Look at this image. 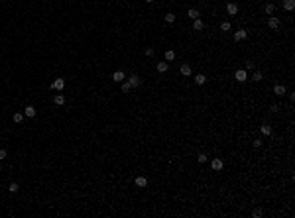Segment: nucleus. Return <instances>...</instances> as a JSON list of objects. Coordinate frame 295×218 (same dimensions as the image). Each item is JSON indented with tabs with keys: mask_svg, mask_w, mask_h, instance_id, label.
<instances>
[{
	"mask_svg": "<svg viewBox=\"0 0 295 218\" xmlns=\"http://www.w3.org/2000/svg\"><path fill=\"white\" fill-rule=\"evenodd\" d=\"M6 155H8V151H6V149H0V161L6 159Z\"/></svg>",
	"mask_w": 295,
	"mask_h": 218,
	"instance_id": "obj_31",
	"label": "nucleus"
},
{
	"mask_svg": "<svg viewBox=\"0 0 295 218\" xmlns=\"http://www.w3.org/2000/svg\"><path fill=\"white\" fill-rule=\"evenodd\" d=\"M273 92H276L277 96H283V95H287V89L283 85H276L273 86Z\"/></svg>",
	"mask_w": 295,
	"mask_h": 218,
	"instance_id": "obj_9",
	"label": "nucleus"
},
{
	"mask_svg": "<svg viewBox=\"0 0 295 218\" xmlns=\"http://www.w3.org/2000/svg\"><path fill=\"white\" fill-rule=\"evenodd\" d=\"M252 216H254V218H262V216H264V210H262V208H254V210H252Z\"/></svg>",
	"mask_w": 295,
	"mask_h": 218,
	"instance_id": "obj_23",
	"label": "nucleus"
},
{
	"mask_svg": "<svg viewBox=\"0 0 295 218\" xmlns=\"http://www.w3.org/2000/svg\"><path fill=\"white\" fill-rule=\"evenodd\" d=\"M203 28H205V22H203L201 18L193 20V30H197V32H199V30H203Z\"/></svg>",
	"mask_w": 295,
	"mask_h": 218,
	"instance_id": "obj_12",
	"label": "nucleus"
},
{
	"mask_svg": "<svg viewBox=\"0 0 295 218\" xmlns=\"http://www.w3.org/2000/svg\"><path fill=\"white\" fill-rule=\"evenodd\" d=\"M248 38V32L246 30H238V32L234 33V41H242V39Z\"/></svg>",
	"mask_w": 295,
	"mask_h": 218,
	"instance_id": "obj_7",
	"label": "nucleus"
},
{
	"mask_svg": "<svg viewBox=\"0 0 295 218\" xmlns=\"http://www.w3.org/2000/svg\"><path fill=\"white\" fill-rule=\"evenodd\" d=\"M128 83H130L132 89H138V86L142 85V79L138 75H130V77H128Z\"/></svg>",
	"mask_w": 295,
	"mask_h": 218,
	"instance_id": "obj_3",
	"label": "nucleus"
},
{
	"mask_svg": "<svg viewBox=\"0 0 295 218\" xmlns=\"http://www.w3.org/2000/svg\"><path fill=\"white\" fill-rule=\"evenodd\" d=\"M220 30H222V32H230V22H222V24H220Z\"/></svg>",
	"mask_w": 295,
	"mask_h": 218,
	"instance_id": "obj_27",
	"label": "nucleus"
},
{
	"mask_svg": "<svg viewBox=\"0 0 295 218\" xmlns=\"http://www.w3.org/2000/svg\"><path fill=\"white\" fill-rule=\"evenodd\" d=\"M24 116H28V118H33V116H36V108H33L32 104H28L26 108H24Z\"/></svg>",
	"mask_w": 295,
	"mask_h": 218,
	"instance_id": "obj_8",
	"label": "nucleus"
},
{
	"mask_svg": "<svg viewBox=\"0 0 295 218\" xmlns=\"http://www.w3.org/2000/svg\"><path fill=\"white\" fill-rule=\"evenodd\" d=\"M179 71H181V75H185V77H189L193 73V69H191V65H187V63H183L181 65V69H179Z\"/></svg>",
	"mask_w": 295,
	"mask_h": 218,
	"instance_id": "obj_10",
	"label": "nucleus"
},
{
	"mask_svg": "<svg viewBox=\"0 0 295 218\" xmlns=\"http://www.w3.org/2000/svg\"><path fill=\"white\" fill-rule=\"evenodd\" d=\"M154 53H155V49H154V47H148V49H146V55H148V57H152Z\"/></svg>",
	"mask_w": 295,
	"mask_h": 218,
	"instance_id": "obj_30",
	"label": "nucleus"
},
{
	"mask_svg": "<svg viewBox=\"0 0 295 218\" xmlns=\"http://www.w3.org/2000/svg\"><path fill=\"white\" fill-rule=\"evenodd\" d=\"M273 10H276V6H273V4H266L264 12H266V14H273Z\"/></svg>",
	"mask_w": 295,
	"mask_h": 218,
	"instance_id": "obj_25",
	"label": "nucleus"
},
{
	"mask_svg": "<svg viewBox=\"0 0 295 218\" xmlns=\"http://www.w3.org/2000/svg\"><path fill=\"white\" fill-rule=\"evenodd\" d=\"M189 18H191V20H197V18H199V10L191 8V10H189Z\"/></svg>",
	"mask_w": 295,
	"mask_h": 218,
	"instance_id": "obj_24",
	"label": "nucleus"
},
{
	"mask_svg": "<svg viewBox=\"0 0 295 218\" xmlns=\"http://www.w3.org/2000/svg\"><path fill=\"white\" fill-rule=\"evenodd\" d=\"M12 120H14L16 124H20V122H22V120H24V114H22V112H16L14 116H12Z\"/></svg>",
	"mask_w": 295,
	"mask_h": 218,
	"instance_id": "obj_22",
	"label": "nucleus"
},
{
	"mask_svg": "<svg viewBox=\"0 0 295 218\" xmlns=\"http://www.w3.org/2000/svg\"><path fill=\"white\" fill-rule=\"evenodd\" d=\"M8 191H10V193H18V191H20V185H18V183H10V185H8Z\"/></svg>",
	"mask_w": 295,
	"mask_h": 218,
	"instance_id": "obj_21",
	"label": "nucleus"
},
{
	"mask_svg": "<svg viewBox=\"0 0 295 218\" xmlns=\"http://www.w3.org/2000/svg\"><path fill=\"white\" fill-rule=\"evenodd\" d=\"M211 167H213V171H222L224 169V161H222L220 157H215L211 161Z\"/></svg>",
	"mask_w": 295,
	"mask_h": 218,
	"instance_id": "obj_1",
	"label": "nucleus"
},
{
	"mask_svg": "<svg viewBox=\"0 0 295 218\" xmlns=\"http://www.w3.org/2000/svg\"><path fill=\"white\" fill-rule=\"evenodd\" d=\"M120 89H122V92H130L132 86H130V83H128V81H122L120 83Z\"/></svg>",
	"mask_w": 295,
	"mask_h": 218,
	"instance_id": "obj_18",
	"label": "nucleus"
},
{
	"mask_svg": "<svg viewBox=\"0 0 295 218\" xmlns=\"http://www.w3.org/2000/svg\"><path fill=\"white\" fill-rule=\"evenodd\" d=\"M234 77H236L238 83H244V81H248V71H246V69H238V71L234 73Z\"/></svg>",
	"mask_w": 295,
	"mask_h": 218,
	"instance_id": "obj_2",
	"label": "nucleus"
},
{
	"mask_svg": "<svg viewBox=\"0 0 295 218\" xmlns=\"http://www.w3.org/2000/svg\"><path fill=\"white\" fill-rule=\"evenodd\" d=\"M175 59V51L173 49H167V51H165V61H173Z\"/></svg>",
	"mask_w": 295,
	"mask_h": 218,
	"instance_id": "obj_19",
	"label": "nucleus"
},
{
	"mask_svg": "<svg viewBox=\"0 0 295 218\" xmlns=\"http://www.w3.org/2000/svg\"><path fill=\"white\" fill-rule=\"evenodd\" d=\"M226 12H228L230 16H236V14H238V4H234V2H228V4H226Z\"/></svg>",
	"mask_w": 295,
	"mask_h": 218,
	"instance_id": "obj_5",
	"label": "nucleus"
},
{
	"mask_svg": "<svg viewBox=\"0 0 295 218\" xmlns=\"http://www.w3.org/2000/svg\"><path fill=\"white\" fill-rule=\"evenodd\" d=\"M207 159H209V157H207L205 153H199V155H197V161H199V163H205Z\"/></svg>",
	"mask_w": 295,
	"mask_h": 218,
	"instance_id": "obj_28",
	"label": "nucleus"
},
{
	"mask_svg": "<svg viewBox=\"0 0 295 218\" xmlns=\"http://www.w3.org/2000/svg\"><path fill=\"white\" fill-rule=\"evenodd\" d=\"M283 8H285L287 12H291V10L295 8V0H283Z\"/></svg>",
	"mask_w": 295,
	"mask_h": 218,
	"instance_id": "obj_16",
	"label": "nucleus"
},
{
	"mask_svg": "<svg viewBox=\"0 0 295 218\" xmlns=\"http://www.w3.org/2000/svg\"><path fill=\"white\" fill-rule=\"evenodd\" d=\"M136 185L140 187V189H146V187H148V179H146V177H136Z\"/></svg>",
	"mask_w": 295,
	"mask_h": 218,
	"instance_id": "obj_13",
	"label": "nucleus"
},
{
	"mask_svg": "<svg viewBox=\"0 0 295 218\" xmlns=\"http://www.w3.org/2000/svg\"><path fill=\"white\" fill-rule=\"evenodd\" d=\"M53 102H55L57 106H63V104H65V96H63V95H55V96H53Z\"/></svg>",
	"mask_w": 295,
	"mask_h": 218,
	"instance_id": "obj_15",
	"label": "nucleus"
},
{
	"mask_svg": "<svg viewBox=\"0 0 295 218\" xmlns=\"http://www.w3.org/2000/svg\"><path fill=\"white\" fill-rule=\"evenodd\" d=\"M207 83V77L205 75H197L195 77V85H205Z\"/></svg>",
	"mask_w": 295,
	"mask_h": 218,
	"instance_id": "obj_20",
	"label": "nucleus"
},
{
	"mask_svg": "<svg viewBox=\"0 0 295 218\" xmlns=\"http://www.w3.org/2000/svg\"><path fill=\"white\" fill-rule=\"evenodd\" d=\"M260 132H262L264 136H270V134H272V126H270V124H262V126H260Z\"/></svg>",
	"mask_w": 295,
	"mask_h": 218,
	"instance_id": "obj_14",
	"label": "nucleus"
},
{
	"mask_svg": "<svg viewBox=\"0 0 295 218\" xmlns=\"http://www.w3.org/2000/svg\"><path fill=\"white\" fill-rule=\"evenodd\" d=\"M252 81H262V73H260V71H254V75H252Z\"/></svg>",
	"mask_w": 295,
	"mask_h": 218,
	"instance_id": "obj_26",
	"label": "nucleus"
},
{
	"mask_svg": "<svg viewBox=\"0 0 295 218\" xmlns=\"http://www.w3.org/2000/svg\"><path fill=\"white\" fill-rule=\"evenodd\" d=\"M254 147H262V140H254Z\"/></svg>",
	"mask_w": 295,
	"mask_h": 218,
	"instance_id": "obj_32",
	"label": "nucleus"
},
{
	"mask_svg": "<svg viewBox=\"0 0 295 218\" xmlns=\"http://www.w3.org/2000/svg\"><path fill=\"white\" fill-rule=\"evenodd\" d=\"M144 2H148V4H152V2H154V0H144Z\"/></svg>",
	"mask_w": 295,
	"mask_h": 218,
	"instance_id": "obj_33",
	"label": "nucleus"
},
{
	"mask_svg": "<svg viewBox=\"0 0 295 218\" xmlns=\"http://www.w3.org/2000/svg\"><path fill=\"white\" fill-rule=\"evenodd\" d=\"M167 69H169L167 61H163V63H158V73H167Z\"/></svg>",
	"mask_w": 295,
	"mask_h": 218,
	"instance_id": "obj_17",
	"label": "nucleus"
},
{
	"mask_svg": "<svg viewBox=\"0 0 295 218\" xmlns=\"http://www.w3.org/2000/svg\"><path fill=\"white\" fill-rule=\"evenodd\" d=\"M165 22H167V24H173V22H175V16L173 14H165Z\"/></svg>",
	"mask_w": 295,
	"mask_h": 218,
	"instance_id": "obj_29",
	"label": "nucleus"
},
{
	"mask_svg": "<svg viewBox=\"0 0 295 218\" xmlns=\"http://www.w3.org/2000/svg\"><path fill=\"white\" fill-rule=\"evenodd\" d=\"M124 79H126V75H124L122 71H116V73L112 75V81H114V83H122Z\"/></svg>",
	"mask_w": 295,
	"mask_h": 218,
	"instance_id": "obj_11",
	"label": "nucleus"
},
{
	"mask_svg": "<svg viewBox=\"0 0 295 218\" xmlns=\"http://www.w3.org/2000/svg\"><path fill=\"white\" fill-rule=\"evenodd\" d=\"M268 26H270L272 30H277V28H279V18H276V16H270V18H268Z\"/></svg>",
	"mask_w": 295,
	"mask_h": 218,
	"instance_id": "obj_6",
	"label": "nucleus"
},
{
	"mask_svg": "<svg viewBox=\"0 0 295 218\" xmlns=\"http://www.w3.org/2000/svg\"><path fill=\"white\" fill-rule=\"evenodd\" d=\"M63 86H65V79H55V81L51 83L53 90H63Z\"/></svg>",
	"mask_w": 295,
	"mask_h": 218,
	"instance_id": "obj_4",
	"label": "nucleus"
}]
</instances>
